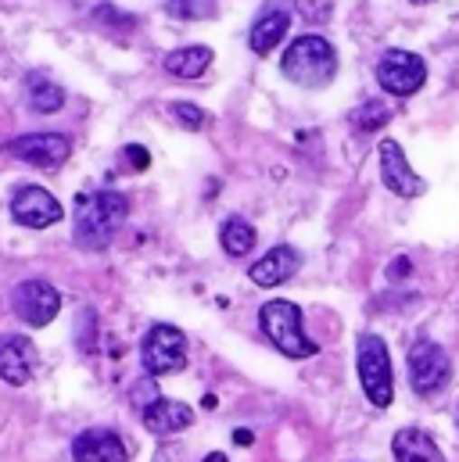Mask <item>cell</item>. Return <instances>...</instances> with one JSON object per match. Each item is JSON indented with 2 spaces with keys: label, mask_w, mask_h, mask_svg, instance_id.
<instances>
[{
  "label": "cell",
  "mask_w": 459,
  "mask_h": 462,
  "mask_svg": "<svg viewBox=\"0 0 459 462\" xmlns=\"http://www.w3.org/2000/svg\"><path fill=\"white\" fill-rule=\"evenodd\" d=\"M4 151L33 169H61L72 154V140L61 133H25V136H14L11 143H4Z\"/></svg>",
  "instance_id": "ba28073f"
},
{
  "label": "cell",
  "mask_w": 459,
  "mask_h": 462,
  "mask_svg": "<svg viewBox=\"0 0 459 462\" xmlns=\"http://www.w3.org/2000/svg\"><path fill=\"white\" fill-rule=\"evenodd\" d=\"M280 72L302 90H323L338 76V51L323 36H298L284 51Z\"/></svg>",
  "instance_id": "7a4b0ae2"
},
{
  "label": "cell",
  "mask_w": 459,
  "mask_h": 462,
  "mask_svg": "<svg viewBox=\"0 0 459 462\" xmlns=\"http://www.w3.org/2000/svg\"><path fill=\"white\" fill-rule=\"evenodd\" d=\"M377 83L380 90H388L391 97H413L424 83H427V61L413 51H384L377 61Z\"/></svg>",
  "instance_id": "52a82bcc"
},
{
  "label": "cell",
  "mask_w": 459,
  "mask_h": 462,
  "mask_svg": "<svg viewBox=\"0 0 459 462\" xmlns=\"http://www.w3.org/2000/svg\"><path fill=\"white\" fill-rule=\"evenodd\" d=\"M409 383L420 398H435L438 391L449 387L453 380V358L442 345H435L431 337H420L409 345Z\"/></svg>",
  "instance_id": "5b68a950"
},
{
  "label": "cell",
  "mask_w": 459,
  "mask_h": 462,
  "mask_svg": "<svg viewBox=\"0 0 459 462\" xmlns=\"http://www.w3.org/2000/svg\"><path fill=\"white\" fill-rule=\"evenodd\" d=\"M391 452H395V462H449L442 456L438 441L427 430H417V427L398 430L395 441H391Z\"/></svg>",
  "instance_id": "e0dca14e"
},
{
  "label": "cell",
  "mask_w": 459,
  "mask_h": 462,
  "mask_svg": "<svg viewBox=\"0 0 459 462\" xmlns=\"http://www.w3.org/2000/svg\"><path fill=\"white\" fill-rule=\"evenodd\" d=\"M126 158H133V165H136V169H147V151H144L140 143H129Z\"/></svg>",
  "instance_id": "d4e9b609"
},
{
  "label": "cell",
  "mask_w": 459,
  "mask_h": 462,
  "mask_svg": "<svg viewBox=\"0 0 459 462\" xmlns=\"http://www.w3.org/2000/svg\"><path fill=\"white\" fill-rule=\"evenodd\" d=\"M40 365V351L29 337L22 334H4L0 337V380L11 387H22L36 376Z\"/></svg>",
  "instance_id": "7c38bea8"
},
{
  "label": "cell",
  "mask_w": 459,
  "mask_h": 462,
  "mask_svg": "<svg viewBox=\"0 0 459 462\" xmlns=\"http://www.w3.org/2000/svg\"><path fill=\"white\" fill-rule=\"evenodd\" d=\"M165 7H169L173 18H191V22L216 14V4H212V0H169Z\"/></svg>",
  "instance_id": "7402d4cb"
},
{
  "label": "cell",
  "mask_w": 459,
  "mask_h": 462,
  "mask_svg": "<svg viewBox=\"0 0 459 462\" xmlns=\"http://www.w3.org/2000/svg\"><path fill=\"white\" fill-rule=\"evenodd\" d=\"M140 416H144V427L151 434H158V438L183 434L194 423V409L187 402H176V398H151Z\"/></svg>",
  "instance_id": "5bb4252c"
},
{
  "label": "cell",
  "mask_w": 459,
  "mask_h": 462,
  "mask_svg": "<svg viewBox=\"0 0 459 462\" xmlns=\"http://www.w3.org/2000/svg\"><path fill=\"white\" fill-rule=\"evenodd\" d=\"M169 112L176 116V122H180L183 129H191V133L205 129V118H209L198 105H187V101H173V105H169Z\"/></svg>",
  "instance_id": "cb8c5ba5"
},
{
  "label": "cell",
  "mask_w": 459,
  "mask_h": 462,
  "mask_svg": "<svg viewBox=\"0 0 459 462\" xmlns=\"http://www.w3.org/2000/svg\"><path fill=\"white\" fill-rule=\"evenodd\" d=\"M351 122H355L359 129H380V125L391 122V112H388L384 101H366V105H359V108L351 112Z\"/></svg>",
  "instance_id": "44dd1931"
},
{
  "label": "cell",
  "mask_w": 459,
  "mask_h": 462,
  "mask_svg": "<svg viewBox=\"0 0 459 462\" xmlns=\"http://www.w3.org/2000/svg\"><path fill=\"white\" fill-rule=\"evenodd\" d=\"M212 61H216L212 47L194 43V47H176V51H169L165 61H162V69H165L169 76H176V79H201V76L212 69Z\"/></svg>",
  "instance_id": "ac0fdd59"
},
{
  "label": "cell",
  "mask_w": 459,
  "mask_h": 462,
  "mask_svg": "<svg viewBox=\"0 0 459 462\" xmlns=\"http://www.w3.org/2000/svg\"><path fill=\"white\" fill-rule=\"evenodd\" d=\"M413 4H435V0H413Z\"/></svg>",
  "instance_id": "4316f807"
},
{
  "label": "cell",
  "mask_w": 459,
  "mask_h": 462,
  "mask_svg": "<svg viewBox=\"0 0 459 462\" xmlns=\"http://www.w3.org/2000/svg\"><path fill=\"white\" fill-rule=\"evenodd\" d=\"M140 362L147 376H169L187 365V337L173 323H155L140 341Z\"/></svg>",
  "instance_id": "8992f818"
},
{
  "label": "cell",
  "mask_w": 459,
  "mask_h": 462,
  "mask_svg": "<svg viewBox=\"0 0 459 462\" xmlns=\"http://www.w3.org/2000/svg\"><path fill=\"white\" fill-rule=\"evenodd\" d=\"M11 305H14V316L25 323V327H51L61 312V294L47 283V280H22L11 294Z\"/></svg>",
  "instance_id": "9c48e42d"
},
{
  "label": "cell",
  "mask_w": 459,
  "mask_h": 462,
  "mask_svg": "<svg viewBox=\"0 0 459 462\" xmlns=\"http://www.w3.org/2000/svg\"><path fill=\"white\" fill-rule=\"evenodd\" d=\"M298 269H302V254H298L291 244H280V247L266 251L258 262H251L248 276H251L255 287H280V283H287Z\"/></svg>",
  "instance_id": "9a60e30c"
},
{
  "label": "cell",
  "mask_w": 459,
  "mask_h": 462,
  "mask_svg": "<svg viewBox=\"0 0 459 462\" xmlns=\"http://www.w3.org/2000/svg\"><path fill=\"white\" fill-rule=\"evenodd\" d=\"M295 11L313 22V25H323L331 14H334V0H295Z\"/></svg>",
  "instance_id": "603a6c76"
},
{
  "label": "cell",
  "mask_w": 459,
  "mask_h": 462,
  "mask_svg": "<svg viewBox=\"0 0 459 462\" xmlns=\"http://www.w3.org/2000/svg\"><path fill=\"white\" fill-rule=\"evenodd\" d=\"M355 373L362 383V394L373 409H388L395 402V373H391V351L380 334H359L355 341Z\"/></svg>",
  "instance_id": "277c9868"
},
{
  "label": "cell",
  "mask_w": 459,
  "mask_h": 462,
  "mask_svg": "<svg viewBox=\"0 0 459 462\" xmlns=\"http://www.w3.org/2000/svg\"><path fill=\"white\" fill-rule=\"evenodd\" d=\"M377 158H380V180H384V187H388L391 194H398V198H417V194H424V180H420L417 169L409 165V158H406V151H402L398 140H380Z\"/></svg>",
  "instance_id": "8fae6325"
},
{
  "label": "cell",
  "mask_w": 459,
  "mask_h": 462,
  "mask_svg": "<svg viewBox=\"0 0 459 462\" xmlns=\"http://www.w3.org/2000/svg\"><path fill=\"white\" fill-rule=\"evenodd\" d=\"M25 101H29V108H33L36 116H54V112H61V105H65V90H61L58 83H51L47 76L33 72V76L25 79Z\"/></svg>",
  "instance_id": "d6986e66"
},
{
  "label": "cell",
  "mask_w": 459,
  "mask_h": 462,
  "mask_svg": "<svg viewBox=\"0 0 459 462\" xmlns=\"http://www.w3.org/2000/svg\"><path fill=\"white\" fill-rule=\"evenodd\" d=\"M258 327L262 334L273 341V347L287 358H313L320 347L316 341L305 334V316L295 301H284V298H273L258 309Z\"/></svg>",
  "instance_id": "3957f363"
},
{
  "label": "cell",
  "mask_w": 459,
  "mask_h": 462,
  "mask_svg": "<svg viewBox=\"0 0 459 462\" xmlns=\"http://www.w3.org/2000/svg\"><path fill=\"white\" fill-rule=\"evenodd\" d=\"M287 29H291V14H287L284 7H276V4H269V7H262V14L255 18V25H251V32H248V47H251L255 54H273V47L287 36Z\"/></svg>",
  "instance_id": "2e32d148"
},
{
  "label": "cell",
  "mask_w": 459,
  "mask_h": 462,
  "mask_svg": "<svg viewBox=\"0 0 459 462\" xmlns=\"http://www.w3.org/2000/svg\"><path fill=\"white\" fill-rule=\"evenodd\" d=\"M72 459L76 462H129L126 441L108 427H90L72 441Z\"/></svg>",
  "instance_id": "4fadbf2b"
},
{
  "label": "cell",
  "mask_w": 459,
  "mask_h": 462,
  "mask_svg": "<svg viewBox=\"0 0 459 462\" xmlns=\"http://www.w3.org/2000/svg\"><path fill=\"white\" fill-rule=\"evenodd\" d=\"M129 216V198L118 190H94L76 198L72 240L83 251H105Z\"/></svg>",
  "instance_id": "6da1fadb"
},
{
  "label": "cell",
  "mask_w": 459,
  "mask_h": 462,
  "mask_svg": "<svg viewBox=\"0 0 459 462\" xmlns=\"http://www.w3.org/2000/svg\"><path fill=\"white\" fill-rule=\"evenodd\" d=\"M201 462H230V459L223 456V452H212V456H205Z\"/></svg>",
  "instance_id": "484cf974"
},
{
  "label": "cell",
  "mask_w": 459,
  "mask_h": 462,
  "mask_svg": "<svg viewBox=\"0 0 459 462\" xmlns=\"http://www.w3.org/2000/svg\"><path fill=\"white\" fill-rule=\"evenodd\" d=\"M255 240H258L255 226L248 219H240V216H230L227 223H223V230H220V244H223V251L233 254V258H244L255 247Z\"/></svg>",
  "instance_id": "ffe728a7"
},
{
  "label": "cell",
  "mask_w": 459,
  "mask_h": 462,
  "mask_svg": "<svg viewBox=\"0 0 459 462\" xmlns=\"http://www.w3.org/2000/svg\"><path fill=\"white\" fill-rule=\"evenodd\" d=\"M11 219L18 226H25V230H47V226H54V223L65 219V208H61V201L51 190L29 183V187H18L14 190V198H11Z\"/></svg>",
  "instance_id": "30bf717a"
}]
</instances>
